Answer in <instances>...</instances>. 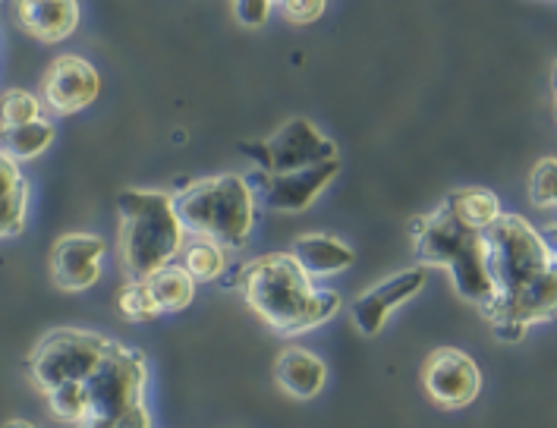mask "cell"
Listing matches in <instances>:
<instances>
[{"mask_svg": "<svg viewBox=\"0 0 557 428\" xmlns=\"http://www.w3.org/2000/svg\"><path fill=\"white\" fill-rule=\"evenodd\" d=\"M29 215V183L20 161L0 151V236H16L26 228Z\"/></svg>", "mask_w": 557, "mask_h": 428, "instance_id": "17", "label": "cell"}, {"mask_svg": "<svg viewBox=\"0 0 557 428\" xmlns=\"http://www.w3.org/2000/svg\"><path fill=\"white\" fill-rule=\"evenodd\" d=\"M274 381L281 384L284 394H290L294 400H312L319 398L327 384V366H324L322 356H315L306 346H287L277 353Z\"/></svg>", "mask_w": 557, "mask_h": 428, "instance_id": "15", "label": "cell"}, {"mask_svg": "<svg viewBox=\"0 0 557 428\" xmlns=\"http://www.w3.org/2000/svg\"><path fill=\"white\" fill-rule=\"evenodd\" d=\"M552 86H555V105H557V66H555V73H552Z\"/></svg>", "mask_w": 557, "mask_h": 428, "instance_id": "31", "label": "cell"}, {"mask_svg": "<svg viewBox=\"0 0 557 428\" xmlns=\"http://www.w3.org/2000/svg\"><path fill=\"white\" fill-rule=\"evenodd\" d=\"M337 173H341V158L327 161V164L306 168V171L284 173V176H268V173L256 171L246 180H249L256 199L262 201L264 208L281 211V215H299L322 199V193L337 180Z\"/></svg>", "mask_w": 557, "mask_h": 428, "instance_id": "9", "label": "cell"}, {"mask_svg": "<svg viewBox=\"0 0 557 428\" xmlns=\"http://www.w3.org/2000/svg\"><path fill=\"white\" fill-rule=\"evenodd\" d=\"M259 199L243 173L193 180L174 193V211L186 236L208 240L224 253L243 249L256 230Z\"/></svg>", "mask_w": 557, "mask_h": 428, "instance_id": "4", "label": "cell"}, {"mask_svg": "<svg viewBox=\"0 0 557 428\" xmlns=\"http://www.w3.org/2000/svg\"><path fill=\"white\" fill-rule=\"evenodd\" d=\"M542 236H545L548 249H552V253H555V258H557V221H555V224H548V228L542 230Z\"/></svg>", "mask_w": 557, "mask_h": 428, "instance_id": "29", "label": "cell"}, {"mask_svg": "<svg viewBox=\"0 0 557 428\" xmlns=\"http://www.w3.org/2000/svg\"><path fill=\"white\" fill-rule=\"evenodd\" d=\"M234 286L243 293L246 306L281 338L315 331L344 306V296L337 290L315 286L290 253H268L239 265Z\"/></svg>", "mask_w": 557, "mask_h": 428, "instance_id": "1", "label": "cell"}, {"mask_svg": "<svg viewBox=\"0 0 557 428\" xmlns=\"http://www.w3.org/2000/svg\"><path fill=\"white\" fill-rule=\"evenodd\" d=\"M104 240L98 233H66L51 249V274L60 290L79 293L101 281Z\"/></svg>", "mask_w": 557, "mask_h": 428, "instance_id": "13", "label": "cell"}, {"mask_svg": "<svg viewBox=\"0 0 557 428\" xmlns=\"http://www.w3.org/2000/svg\"><path fill=\"white\" fill-rule=\"evenodd\" d=\"M444 205L472 230H492V224L498 221L500 215V199L492 189H482V186H467V189H454L444 196Z\"/></svg>", "mask_w": 557, "mask_h": 428, "instance_id": "18", "label": "cell"}, {"mask_svg": "<svg viewBox=\"0 0 557 428\" xmlns=\"http://www.w3.org/2000/svg\"><path fill=\"white\" fill-rule=\"evenodd\" d=\"M529 199L539 208L557 205V158H542L529 173Z\"/></svg>", "mask_w": 557, "mask_h": 428, "instance_id": "25", "label": "cell"}, {"mask_svg": "<svg viewBox=\"0 0 557 428\" xmlns=\"http://www.w3.org/2000/svg\"><path fill=\"white\" fill-rule=\"evenodd\" d=\"M183 268L196 284H211L227 274V253L208 240H189L183 246Z\"/></svg>", "mask_w": 557, "mask_h": 428, "instance_id": "21", "label": "cell"}, {"mask_svg": "<svg viewBox=\"0 0 557 428\" xmlns=\"http://www.w3.org/2000/svg\"><path fill=\"white\" fill-rule=\"evenodd\" d=\"M41 98L32 95L26 88H7L0 95V133L7 130H20L29 126L35 120H41Z\"/></svg>", "mask_w": 557, "mask_h": 428, "instance_id": "22", "label": "cell"}, {"mask_svg": "<svg viewBox=\"0 0 557 428\" xmlns=\"http://www.w3.org/2000/svg\"><path fill=\"white\" fill-rule=\"evenodd\" d=\"M271 0H239L234 3V20L243 29H262L271 20Z\"/></svg>", "mask_w": 557, "mask_h": 428, "instance_id": "27", "label": "cell"}, {"mask_svg": "<svg viewBox=\"0 0 557 428\" xmlns=\"http://www.w3.org/2000/svg\"><path fill=\"white\" fill-rule=\"evenodd\" d=\"M294 261L315 281V278H331V274H344L350 271L356 253L350 243H344L334 233H302L296 236L290 246Z\"/></svg>", "mask_w": 557, "mask_h": 428, "instance_id": "14", "label": "cell"}, {"mask_svg": "<svg viewBox=\"0 0 557 428\" xmlns=\"http://www.w3.org/2000/svg\"><path fill=\"white\" fill-rule=\"evenodd\" d=\"M117 306L120 315L126 318V321H154L161 313V306L154 303V296H151V290L148 284H139V281H126V284L120 286L117 293Z\"/></svg>", "mask_w": 557, "mask_h": 428, "instance_id": "24", "label": "cell"}, {"mask_svg": "<svg viewBox=\"0 0 557 428\" xmlns=\"http://www.w3.org/2000/svg\"><path fill=\"white\" fill-rule=\"evenodd\" d=\"M101 95V73L79 54H63L58 58L45 80H41V98L54 114H79L88 105H95Z\"/></svg>", "mask_w": 557, "mask_h": 428, "instance_id": "11", "label": "cell"}, {"mask_svg": "<svg viewBox=\"0 0 557 428\" xmlns=\"http://www.w3.org/2000/svg\"><path fill=\"white\" fill-rule=\"evenodd\" d=\"M154 303L161 306V313H183L193 306L196 299V281L189 278V271L183 265H168L164 271H158L151 281H146Z\"/></svg>", "mask_w": 557, "mask_h": 428, "instance_id": "19", "label": "cell"}, {"mask_svg": "<svg viewBox=\"0 0 557 428\" xmlns=\"http://www.w3.org/2000/svg\"><path fill=\"white\" fill-rule=\"evenodd\" d=\"M239 148L256 161V171L268 173V176L306 171V168L327 164V161L341 158L337 143L327 139L322 130L306 117H294L277 133H271L268 139L243 143Z\"/></svg>", "mask_w": 557, "mask_h": 428, "instance_id": "8", "label": "cell"}, {"mask_svg": "<svg viewBox=\"0 0 557 428\" xmlns=\"http://www.w3.org/2000/svg\"><path fill=\"white\" fill-rule=\"evenodd\" d=\"M148 363L139 346L111 341L104 359L98 363L95 375L88 378L91 409L79 428H114L123 413L146 403Z\"/></svg>", "mask_w": 557, "mask_h": 428, "instance_id": "6", "label": "cell"}, {"mask_svg": "<svg viewBox=\"0 0 557 428\" xmlns=\"http://www.w3.org/2000/svg\"><path fill=\"white\" fill-rule=\"evenodd\" d=\"M120 211V265L126 281L146 284L174 265L186 246V230L174 211V196L161 189H123Z\"/></svg>", "mask_w": 557, "mask_h": 428, "instance_id": "3", "label": "cell"}, {"mask_svg": "<svg viewBox=\"0 0 557 428\" xmlns=\"http://www.w3.org/2000/svg\"><path fill=\"white\" fill-rule=\"evenodd\" d=\"M327 10L324 0H287L281 3V16L290 23V26H309V23H319Z\"/></svg>", "mask_w": 557, "mask_h": 428, "instance_id": "26", "label": "cell"}, {"mask_svg": "<svg viewBox=\"0 0 557 428\" xmlns=\"http://www.w3.org/2000/svg\"><path fill=\"white\" fill-rule=\"evenodd\" d=\"M3 428H35V423H29V419H10Z\"/></svg>", "mask_w": 557, "mask_h": 428, "instance_id": "30", "label": "cell"}, {"mask_svg": "<svg viewBox=\"0 0 557 428\" xmlns=\"http://www.w3.org/2000/svg\"><path fill=\"white\" fill-rule=\"evenodd\" d=\"M425 394L444 409H463L482 391V371L470 353L457 346H438L422 369Z\"/></svg>", "mask_w": 557, "mask_h": 428, "instance_id": "10", "label": "cell"}, {"mask_svg": "<svg viewBox=\"0 0 557 428\" xmlns=\"http://www.w3.org/2000/svg\"><path fill=\"white\" fill-rule=\"evenodd\" d=\"M108 338L91 334V331H76V328H60L41 338L35 353L29 356V371L35 388L48 398L63 384L88 381L98 363L108 353Z\"/></svg>", "mask_w": 557, "mask_h": 428, "instance_id": "7", "label": "cell"}, {"mask_svg": "<svg viewBox=\"0 0 557 428\" xmlns=\"http://www.w3.org/2000/svg\"><path fill=\"white\" fill-rule=\"evenodd\" d=\"M16 20L23 32L38 41H63L79 26V7L70 0H38V3H16Z\"/></svg>", "mask_w": 557, "mask_h": 428, "instance_id": "16", "label": "cell"}, {"mask_svg": "<svg viewBox=\"0 0 557 428\" xmlns=\"http://www.w3.org/2000/svg\"><path fill=\"white\" fill-rule=\"evenodd\" d=\"M48 406H51V416H58L60 423H70V426H83L88 419V409H91V398H88L86 381H76V384H63L58 391L48 394Z\"/></svg>", "mask_w": 557, "mask_h": 428, "instance_id": "23", "label": "cell"}, {"mask_svg": "<svg viewBox=\"0 0 557 428\" xmlns=\"http://www.w3.org/2000/svg\"><path fill=\"white\" fill-rule=\"evenodd\" d=\"M485 243H488V274L495 284V303L482 315L520 299L539 281H545L548 271L557 265L542 230L532 228L520 215H500L492 230H485Z\"/></svg>", "mask_w": 557, "mask_h": 428, "instance_id": "5", "label": "cell"}, {"mask_svg": "<svg viewBox=\"0 0 557 428\" xmlns=\"http://www.w3.org/2000/svg\"><path fill=\"white\" fill-rule=\"evenodd\" d=\"M412 246L422 265H438L450 274L454 290L485 313L495 303V284L488 274V243L482 230L463 224L444 201L432 215H422L410 224Z\"/></svg>", "mask_w": 557, "mask_h": 428, "instance_id": "2", "label": "cell"}, {"mask_svg": "<svg viewBox=\"0 0 557 428\" xmlns=\"http://www.w3.org/2000/svg\"><path fill=\"white\" fill-rule=\"evenodd\" d=\"M51 145H54V123L45 120V117L29 123V126L0 133V151L10 155L13 161H32L38 155H45Z\"/></svg>", "mask_w": 557, "mask_h": 428, "instance_id": "20", "label": "cell"}, {"mask_svg": "<svg viewBox=\"0 0 557 428\" xmlns=\"http://www.w3.org/2000/svg\"><path fill=\"white\" fill-rule=\"evenodd\" d=\"M114 428H154V426H151V413H148V406L146 403H139V406H133L129 413H123Z\"/></svg>", "mask_w": 557, "mask_h": 428, "instance_id": "28", "label": "cell"}, {"mask_svg": "<svg viewBox=\"0 0 557 428\" xmlns=\"http://www.w3.org/2000/svg\"><path fill=\"white\" fill-rule=\"evenodd\" d=\"M429 281V271L425 265H416V268H407V271H397L391 274L382 284L369 286L362 296H356L352 303V321L356 328L366 334V338H375L387 325V318L394 315V309H400L404 303H410L412 296L425 286Z\"/></svg>", "mask_w": 557, "mask_h": 428, "instance_id": "12", "label": "cell"}]
</instances>
